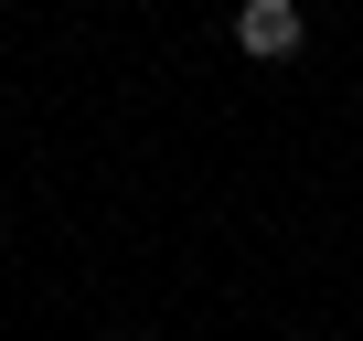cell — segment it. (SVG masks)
Returning <instances> with one entry per match:
<instances>
[{
	"label": "cell",
	"mask_w": 363,
	"mask_h": 341,
	"mask_svg": "<svg viewBox=\"0 0 363 341\" xmlns=\"http://www.w3.org/2000/svg\"><path fill=\"white\" fill-rule=\"evenodd\" d=\"M299 43H310V11H299V0H246V11H235V54L289 64Z\"/></svg>",
	"instance_id": "obj_1"
},
{
	"label": "cell",
	"mask_w": 363,
	"mask_h": 341,
	"mask_svg": "<svg viewBox=\"0 0 363 341\" xmlns=\"http://www.w3.org/2000/svg\"><path fill=\"white\" fill-rule=\"evenodd\" d=\"M96 341H107V330H96Z\"/></svg>",
	"instance_id": "obj_2"
}]
</instances>
